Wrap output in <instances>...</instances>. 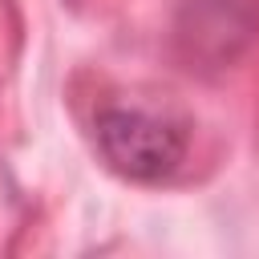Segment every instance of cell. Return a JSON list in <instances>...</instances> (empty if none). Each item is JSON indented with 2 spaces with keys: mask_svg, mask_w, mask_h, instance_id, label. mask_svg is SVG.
Listing matches in <instances>:
<instances>
[{
  "mask_svg": "<svg viewBox=\"0 0 259 259\" xmlns=\"http://www.w3.org/2000/svg\"><path fill=\"white\" fill-rule=\"evenodd\" d=\"M97 150L130 182H162L186 158V130L154 109L109 105L97 113Z\"/></svg>",
  "mask_w": 259,
  "mask_h": 259,
  "instance_id": "obj_1",
  "label": "cell"
}]
</instances>
